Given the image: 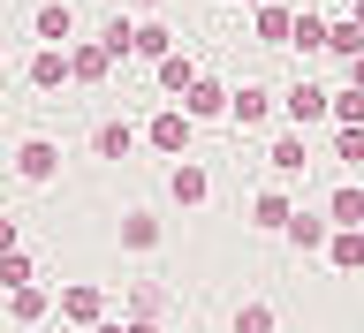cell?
Masks as SVG:
<instances>
[{"mask_svg":"<svg viewBox=\"0 0 364 333\" xmlns=\"http://www.w3.org/2000/svg\"><path fill=\"white\" fill-rule=\"evenodd\" d=\"M281 114H289L296 129H311V121H326V114H334V91L311 84V76H296V84L281 91Z\"/></svg>","mask_w":364,"mask_h":333,"instance_id":"cell-1","label":"cell"},{"mask_svg":"<svg viewBox=\"0 0 364 333\" xmlns=\"http://www.w3.org/2000/svg\"><path fill=\"white\" fill-rule=\"evenodd\" d=\"M190 129H198V121H190L182 107H159L152 121H144V136H152V152H167V159H190Z\"/></svg>","mask_w":364,"mask_h":333,"instance_id":"cell-2","label":"cell"},{"mask_svg":"<svg viewBox=\"0 0 364 333\" xmlns=\"http://www.w3.org/2000/svg\"><path fill=\"white\" fill-rule=\"evenodd\" d=\"M23 84H38V91H61V84H76V68H68V45H38V53L23 61Z\"/></svg>","mask_w":364,"mask_h":333,"instance_id":"cell-3","label":"cell"},{"mask_svg":"<svg viewBox=\"0 0 364 333\" xmlns=\"http://www.w3.org/2000/svg\"><path fill=\"white\" fill-rule=\"evenodd\" d=\"M16 175L23 182H53V175H61V152H53L46 136H23V144H16Z\"/></svg>","mask_w":364,"mask_h":333,"instance_id":"cell-4","label":"cell"},{"mask_svg":"<svg viewBox=\"0 0 364 333\" xmlns=\"http://www.w3.org/2000/svg\"><path fill=\"white\" fill-rule=\"evenodd\" d=\"M182 114H190V121H228V114H235V91L205 76V84L190 91V99H182Z\"/></svg>","mask_w":364,"mask_h":333,"instance_id":"cell-5","label":"cell"},{"mask_svg":"<svg viewBox=\"0 0 364 333\" xmlns=\"http://www.w3.org/2000/svg\"><path fill=\"white\" fill-rule=\"evenodd\" d=\"M61 318H76V326H107V295L91 288V280H68V288H61Z\"/></svg>","mask_w":364,"mask_h":333,"instance_id":"cell-6","label":"cell"},{"mask_svg":"<svg viewBox=\"0 0 364 333\" xmlns=\"http://www.w3.org/2000/svg\"><path fill=\"white\" fill-rule=\"evenodd\" d=\"M31 31H38V45H76V8L68 0H46L38 16H31Z\"/></svg>","mask_w":364,"mask_h":333,"instance_id":"cell-7","label":"cell"},{"mask_svg":"<svg viewBox=\"0 0 364 333\" xmlns=\"http://www.w3.org/2000/svg\"><path fill=\"white\" fill-rule=\"evenodd\" d=\"M235 129H266L273 121V91L266 84H235V114H228Z\"/></svg>","mask_w":364,"mask_h":333,"instance_id":"cell-8","label":"cell"},{"mask_svg":"<svg viewBox=\"0 0 364 333\" xmlns=\"http://www.w3.org/2000/svg\"><path fill=\"white\" fill-rule=\"evenodd\" d=\"M296 16H304V8H281V0H266V8H258V45H296Z\"/></svg>","mask_w":364,"mask_h":333,"instance_id":"cell-9","label":"cell"},{"mask_svg":"<svg viewBox=\"0 0 364 333\" xmlns=\"http://www.w3.org/2000/svg\"><path fill=\"white\" fill-rule=\"evenodd\" d=\"M175 53H182V45H175V31H167V23H159V16H144V23H136V61H175Z\"/></svg>","mask_w":364,"mask_h":333,"instance_id":"cell-10","label":"cell"},{"mask_svg":"<svg viewBox=\"0 0 364 333\" xmlns=\"http://www.w3.org/2000/svg\"><path fill=\"white\" fill-rule=\"evenodd\" d=\"M68 68H76V84H107V68H114V53L99 38H76L68 45Z\"/></svg>","mask_w":364,"mask_h":333,"instance_id":"cell-11","label":"cell"},{"mask_svg":"<svg viewBox=\"0 0 364 333\" xmlns=\"http://www.w3.org/2000/svg\"><path fill=\"white\" fill-rule=\"evenodd\" d=\"M289 220H296V204L281 197V190H258V197H250V227H266V235H289Z\"/></svg>","mask_w":364,"mask_h":333,"instance_id":"cell-12","label":"cell"},{"mask_svg":"<svg viewBox=\"0 0 364 333\" xmlns=\"http://www.w3.org/2000/svg\"><path fill=\"white\" fill-rule=\"evenodd\" d=\"M205 190H213V182H205L198 159H175V167H167V197L175 204H205Z\"/></svg>","mask_w":364,"mask_h":333,"instance_id":"cell-13","label":"cell"},{"mask_svg":"<svg viewBox=\"0 0 364 333\" xmlns=\"http://www.w3.org/2000/svg\"><path fill=\"white\" fill-rule=\"evenodd\" d=\"M326 227H334V212H296V220H289V243L296 250H334Z\"/></svg>","mask_w":364,"mask_h":333,"instance_id":"cell-14","label":"cell"},{"mask_svg":"<svg viewBox=\"0 0 364 333\" xmlns=\"http://www.w3.org/2000/svg\"><path fill=\"white\" fill-rule=\"evenodd\" d=\"M152 84H159V91H175V99H190L205 76H198V61H190V53H175V61H159V68H152Z\"/></svg>","mask_w":364,"mask_h":333,"instance_id":"cell-15","label":"cell"},{"mask_svg":"<svg viewBox=\"0 0 364 333\" xmlns=\"http://www.w3.org/2000/svg\"><path fill=\"white\" fill-rule=\"evenodd\" d=\"M266 167H273V175H304V167H311V159H304V129H281V136H273Z\"/></svg>","mask_w":364,"mask_h":333,"instance_id":"cell-16","label":"cell"},{"mask_svg":"<svg viewBox=\"0 0 364 333\" xmlns=\"http://www.w3.org/2000/svg\"><path fill=\"white\" fill-rule=\"evenodd\" d=\"M129 144H136L129 121H99V129H91V152L99 159H129Z\"/></svg>","mask_w":364,"mask_h":333,"instance_id":"cell-17","label":"cell"},{"mask_svg":"<svg viewBox=\"0 0 364 333\" xmlns=\"http://www.w3.org/2000/svg\"><path fill=\"white\" fill-rule=\"evenodd\" d=\"M99 45H107L114 61H129V53H136V16H107V23H99Z\"/></svg>","mask_w":364,"mask_h":333,"instance_id":"cell-18","label":"cell"},{"mask_svg":"<svg viewBox=\"0 0 364 333\" xmlns=\"http://www.w3.org/2000/svg\"><path fill=\"white\" fill-rule=\"evenodd\" d=\"M326 212H334V227H364V182H341L326 197Z\"/></svg>","mask_w":364,"mask_h":333,"instance_id":"cell-19","label":"cell"},{"mask_svg":"<svg viewBox=\"0 0 364 333\" xmlns=\"http://www.w3.org/2000/svg\"><path fill=\"white\" fill-rule=\"evenodd\" d=\"M326 38H334V23L304 8V16H296V53H326Z\"/></svg>","mask_w":364,"mask_h":333,"instance_id":"cell-20","label":"cell"},{"mask_svg":"<svg viewBox=\"0 0 364 333\" xmlns=\"http://www.w3.org/2000/svg\"><path fill=\"white\" fill-rule=\"evenodd\" d=\"M326 258H334L341 273H357V266H364V227H341V235H334V250H326Z\"/></svg>","mask_w":364,"mask_h":333,"instance_id":"cell-21","label":"cell"},{"mask_svg":"<svg viewBox=\"0 0 364 333\" xmlns=\"http://www.w3.org/2000/svg\"><path fill=\"white\" fill-rule=\"evenodd\" d=\"M334 129H364V91H334Z\"/></svg>","mask_w":364,"mask_h":333,"instance_id":"cell-22","label":"cell"},{"mask_svg":"<svg viewBox=\"0 0 364 333\" xmlns=\"http://www.w3.org/2000/svg\"><path fill=\"white\" fill-rule=\"evenodd\" d=\"M122 243H129V250H152L159 243V220H152V212H129V220H122Z\"/></svg>","mask_w":364,"mask_h":333,"instance_id":"cell-23","label":"cell"},{"mask_svg":"<svg viewBox=\"0 0 364 333\" xmlns=\"http://www.w3.org/2000/svg\"><path fill=\"white\" fill-rule=\"evenodd\" d=\"M235 333H273V311L266 303H243V311H235Z\"/></svg>","mask_w":364,"mask_h":333,"instance_id":"cell-24","label":"cell"},{"mask_svg":"<svg viewBox=\"0 0 364 333\" xmlns=\"http://www.w3.org/2000/svg\"><path fill=\"white\" fill-rule=\"evenodd\" d=\"M334 159H349V167H364V129H334Z\"/></svg>","mask_w":364,"mask_h":333,"instance_id":"cell-25","label":"cell"},{"mask_svg":"<svg viewBox=\"0 0 364 333\" xmlns=\"http://www.w3.org/2000/svg\"><path fill=\"white\" fill-rule=\"evenodd\" d=\"M0 280H8V288H31V258L8 250V258H0Z\"/></svg>","mask_w":364,"mask_h":333,"instance_id":"cell-26","label":"cell"},{"mask_svg":"<svg viewBox=\"0 0 364 333\" xmlns=\"http://www.w3.org/2000/svg\"><path fill=\"white\" fill-rule=\"evenodd\" d=\"M46 311V288H38V280H31V288H16V318H38Z\"/></svg>","mask_w":364,"mask_h":333,"instance_id":"cell-27","label":"cell"},{"mask_svg":"<svg viewBox=\"0 0 364 333\" xmlns=\"http://www.w3.org/2000/svg\"><path fill=\"white\" fill-rule=\"evenodd\" d=\"M349 91H364V61H349Z\"/></svg>","mask_w":364,"mask_h":333,"instance_id":"cell-28","label":"cell"},{"mask_svg":"<svg viewBox=\"0 0 364 333\" xmlns=\"http://www.w3.org/2000/svg\"><path fill=\"white\" fill-rule=\"evenodd\" d=\"M129 333H159V326H152V318H136V326H129Z\"/></svg>","mask_w":364,"mask_h":333,"instance_id":"cell-29","label":"cell"},{"mask_svg":"<svg viewBox=\"0 0 364 333\" xmlns=\"http://www.w3.org/2000/svg\"><path fill=\"white\" fill-rule=\"evenodd\" d=\"M91 333H129V326H114V318H107V326H91Z\"/></svg>","mask_w":364,"mask_h":333,"instance_id":"cell-30","label":"cell"},{"mask_svg":"<svg viewBox=\"0 0 364 333\" xmlns=\"http://www.w3.org/2000/svg\"><path fill=\"white\" fill-rule=\"evenodd\" d=\"M129 8H159V0H129Z\"/></svg>","mask_w":364,"mask_h":333,"instance_id":"cell-31","label":"cell"},{"mask_svg":"<svg viewBox=\"0 0 364 333\" xmlns=\"http://www.w3.org/2000/svg\"><path fill=\"white\" fill-rule=\"evenodd\" d=\"M349 16H357V23H364V0H357V8H349Z\"/></svg>","mask_w":364,"mask_h":333,"instance_id":"cell-32","label":"cell"},{"mask_svg":"<svg viewBox=\"0 0 364 333\" xmlns=\"http://www.w3.org/2000/svg\"><path fill=\"white\" fill-rule=\"evenodd\" d=\"M243 8H266V0H243Z\"/></svg>","mask_w":364,"mask_h":333,"instance_id":"cell-33","label":"cell"}]
</instances>
